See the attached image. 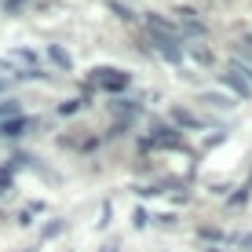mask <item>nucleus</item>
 I'll use <instances>...</instances> for the list:
<instances>
[{"label":"nucleus","mask_w":252,"mask_h":252,"mask_svg":"<svg viewBox=\"0 0 252 252\" xmlns=\"http://www.w3.org/2000/svg\"><path fill=\"white\" fill-rule=\"evenodd\" d=\"M99 252H121V238H110V241H102Z\"/></svg>","instance_id":"nucleus-18"},{"label":"nucleus","mask_w":252,"mask_h":252,"mask_svg":"<svg viewBox=\"0 0 252 252\" xmlns=\"http://www.w3.org/2000/svg\"><path fill=\"white\" fill-rule=\"evenodd\" d=\"M30 128H33V121H30V117L4 121V125H0V139H22V135H30Z\"/></svg>","instance_id":"nucleus-3"},{"label":"nucleus","mask_w":252,"mask_h":252,"mask_svg":"<svg viewBox=\"0 0 252 252\" xmlns=\"http://www.w3.org/2000/svg\"><path fill=\"white\" fill-rule=\"evenodd\" d=\"M110 223H114V201H102V212H99V223H95V227L106 230Z\"/></svg>","instance_id":"nucleus-11"},{"label":"nucleus","mask_w":252,"mask_h":252,"mask_svg":"<svg viewBox=\"0 0 252 252\" xmlns=\"http://www.w3.org/2000/svg\"><path fill=\"white\" fill-rule=\"evenodd\" d=\"M245 44H249V48H252V37H245Z\"/></svg>","instance_id":"nucleus-22"},{"label":"nucleus","mask_w":252,"mask_h":252,"mask_svg":"<svg viewBox=\"0 0 252 252\" xmlns=\"http://www.w3.org/2000/svg\"><path fill=\"white\" fill-rule=\"evenodd\" d=\"M11 59H19V63H30V66L37 63V55H33L30 48H15V51H11Z\"/></svg>","instance_id":"nucleus-16"},{"label":"nucleus","mask_w":252,"mask_h":252,"mask_svg":"<svg viewBox=\"0 0 252 252\" xmlns=\"http://www.w3.org/2000/svg\"><path fill=\"white\" fill-rule=\"evenodd\" d=\"M154 37V44H158V51L164 59H168V63H179V59H183V48L176 44V37H164V33H150Z\"/></svg>","instance_id":"nucleus-2"},{"label":"nucleus","mask_w":252,"mask_h":252,"mask_svg":"<svg viewBox=\"0 0 252 252\" xmlns=\"http://www.w3.org/2000/svg\"><path fill=\"white\" fill-rule=\"evenodd\" d=\"M110 106H114V114H121V117L139 114V106H135V102H128V99H117V102H110Z\"/></svg>","instance_id":"nucleus-13"},{"label":"nucleus","mask_w":252,"mask_h":252,"mask_svg":"<svg viewBox=\"0 0 252 252\" xmlns=\"http://www.w3.org/2000/svg\"><path fill=\"white\" fill-rule=\"evenodd\" d=\"M48 59H51V63H55L59 69H69V66H73V63H69V55H66V51L59 48V44H48Z\"/></svg>","instance_id":"nucleus-9"},{"label":"nucleus","mask_w":252,"mask_h":252,"mask_svg":"<svg viewBox=\"0 0 252 252\" xmlns=\"http://www.w3.org/2000/svg\"><path fill=\"white\" fill-rule=\"evenodd\" d=\"M179 121V125H187V128H201V117H194V114H187V110H176V114H172Z\"/></svg>","instance_id":"nucleus-14"},{"label":"nucleus","mask_w":252,"mask_h":252,"mask_svg":"<svg viewBox=\"0 0 252 252\" xmlns=\"http://www.w3.org/2000/svg\"><path fill=\"white\" fill-rule=\"evenodd\" d=\"M19 252H40V245H26V249H19Z\"/></svg>","instance_id":"nucleus-20"},{"label":"nucleus","mask_w":252,"mask_h":252,"mask_svg":"<svg viewBox=\"0 0 252 252\" xmlns=\"http://www.w3.org/2000/svg\"><path fill=\"white\" fill-rule=\"evenodd\" d=\"M128 84H132V77L125 73V69H95L88 88H106V92H125Z\"/></svg>","instance_id":"nucleus-1"},{"label":"nucleus","mask_w":252,"mask_h":252,"mask_svg":"<svg viewBox=\"0 0 252 252\" xmlns=\"http://www.w3.org/2000/svg\"><path fill=\"white\" fill-rule=\"evenodd\" d=\"M150 227L172 230V227H179V216H176V212H158V216H150Z\"/></svg>","instance_id":"nucleus-8"},{"label":"nucleus","mask_w":252,"mask_h":252,"mask_svg":"<svg viewBox=\"0 0 252 252\" xmlns=\"http://www.w3.org/2000/svg\"><path fill=\"white\" fill-rule=\"evenodd\" d=\"M33 216H37V212H33V208L30 205H26V208H19V212H15V227H33Z\"/></svg>","instance_id":"nucleus-12"},{"label":"nucleus","mask_w":252,"mask_h":252,"mask_svg":"<svg viewBox=\"0 0 252 252\" xmlns=\"http://www.w3.org/2000/svg\"><path fill=\"white\" fill-rule=\"evenodd\" d=\"M223 88H230V92H238V95H241V99H249V95H252V88H249V84H245V77H241V73H223Z\"/></svg>","instance_id":"nucleus-5"},{"label":"nucleus","mask_w":252,"mask_h":252,"mask_svg":"<svg viewBox=\"0 0 252 252\" xmlns=\"http://www.w3.org/2000/svg\"><path fill=\"white\" fill-rule=\"evenodd\" d=\"M194 59H197V63H205V66H208V63H212V55H208V51H205V48H194Z\"/></svg>","instance_id":"nucleus-19"},{"label":"nucleus","mask_w":252,"mask_h":252,"mask_svg":"<svg viewBox=\"0 0 252 252\" xmlns=\"http://www.w3.org/2000/svg\"><path fill=\"white\" fill-rule=\"evenodd\" d=\"M205 252H227V249H205Z\"/></svg>","instance_id":"nucleus-21"},{"label":"nucleus","mask_w":252,"mask_h":252,"mask_svg":"<svg viewBox=\"0 0 252 252\" xmlns=\"http://www.w3.org/2000/svg\"><path fill=\"white\" fill-rule=\"evenodd\" d=\"M249 197H252V179H249L245 187H238L234 194H227V208H245Z\"/></svg>","instance_id":"nucleus-6"},{"label":"nucleus","mask_w":252,"mask_h":252,"mask_svg":"<svg viewBox=\"0 0 252 252\" xmlns=\"http://www.w3.org/2000/svg\"><path fill=\"white\" fill-rule=\"evenodd\" d=\"M146 227H150V212L143 205H135L132 208V230H146Z\"/></svg>","instance_id":"nucleus-10"},{"label":"nucleus","mask_w":252,"mask_h":252,"mask_svg":"<svg viewBox=\"0 0 252 252\" xmlns=\"http://www.w3.org/2000/svg\"><path fill=\"white\" fill-rule=\"evenodd\" d=\"M66 230H69V220L55 216V220H48L44 227H40V238H37V245H44V241H55V238H63Z\"/></svg>","instance_id":"nucleus-4"},{"label":"nucleus","mask_w":252,"mask_h":252,"mask_svg":"<svg viewBox=\"0 0 252 252\" xmlns=\"http://www.w3.org/2000/svg\"><path fill=\"white\" fill-rule=\"evenodd\" d=\"M81 106H84L81 99H66L63 106H59V114H63V117H69V114H77V110H81Z\"/></svg>","instance_id":"nucleus-17"},{"label":"nucleus","mask_w":252,"mask_h":252,"mask_svg":"<svg viewBox=\"0 0 252 252\" xmlns=\"http://www.w3.org/2000/svg\"><path fill=\"white\" fill-rule=\"evenodd\" d=\"M15 117H22V102L19 99H0V125L15 121Z\"/></svg>","instance_id":"nucleus-7"},{"label":"nucleus","mask_w":252,"mask_h":252,"mask_svg":"<svg viewBox=\"0 0 252 252\" xmlns=\"http://www.w3.org/2000/svg\"><path fill=\"white\" fill-rule=\"evenodd\" d=\"M205 102H208V106H216V110H230L234 106V102L223 99V95H205Z\"/></svg>","instance_id":"nucleus-15"}]
</instances>
